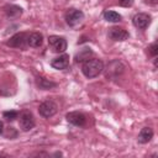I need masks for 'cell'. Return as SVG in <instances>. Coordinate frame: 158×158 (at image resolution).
<instances>
[{
  "label": "cell",
  "instance_id": "obj_1",
  "mask_svg": "<svg viewBox=\"0 0 158 158\" xmlns=\"http://www.w3.org/2000/svg\"><path fill=\"white\" fill-rule=\"evenodd\" d=\"M102 70H104V63H102L101 59L91 58V59L84 62L83 65H81V72H83V74H84L86 78H89V79L98 77Z\"/></svg>",
  "mask_w": 158,
  "mask_h": 158
},
{
  "label": "cell",
  "instance_id": "obj_2",
  "mask_svg": "<svg viewBox=\"0 0 158 158\" xmlns=\"http://www.w3.org/2000/svg\"><path fill=\"white\" fill-rule=\"evenodd\" d=\"M64 19H65V22L68 26L70 27H75L78 25H80L84 20V12L81 10H78V9H69L65 15H64Z\"/></svg>",
  "mask_w": 158,
  "mask_h": 158
},
{
  "label": "cell",
  "instance_id": "obj_3",
  "mask_svg": "<svg viewBox=\"0 0 158 158\" xmlns=\"http://www.w3.org/2000/svg\"><path fill=\"white\" fill-rule=\"evenodd\" d=\"M57 110H58V106L52 100H46L38 106V112L44 118H49V117L54 116L57 114Z\"/></svg>",
  "mask_w": 158,
  "mask_h": 158
},
{
  "label": "cell",
  "instance_id": "obj_4",
  "mask_svg": "<svg viewBox=\"0 0 158 158\" xmlns=\"http://www.w3.org/2000/svg\"><path fill=\"white\" fill-rule=\"evenodd\" d=\"M19 123H20V128H21L22 131H25V132L32 130V128L35 127V125H36L35 117H33L32 112H31V111H27V110L22 111V112L20 114Z\"/></svg>",
  "mask_w": 158,
  "mask_h": 158
},
{
  "label": "cell",
  "instance_id": "obj_5",
  "mask_svg": "<svg viewBox=\"0 0 158 158\" xmlns=\"http://www.w3.org/2000/svg\"><path fill=\"white\" fill-rule=\"evenodd\" d=\"M123 70H125V65L120 60H112L111 63H109L105 74H106V78L109 79H116L123 73Z\"/></svg>",
  "mask_w": 158,
  "mask_h": 158
},
{
  "label": "cell",
  "instance_id": "obj_6",
  "mask_svg": "<svg viewBox=\"0 0 158 158\" xmlns=\"http://www.w3.org/2000/svg\"><path fill=\"white\" fill-rule=\"evenodd\" d=\"M48 44L56 53H63L67 49V41L64 37L60 36H49L48 37Z\"/></svg>",
  "mask_w": 158,
  "mask_h": 158
},
{
  "label": "cell",
  "instance_id": "obj_7",
  "mask_svg": "<svg viewBox=\"0 0 158 158\" xmlns=\"http://www.w3.org/2000/svg\"><path fill=\"white\" fill-rule=\"evenodd\" d=\"M27 37H28V33L19 32V33L14 35L6 42V44L10 47H14V48H25L27 46Z\"/></svg>",
  "mask_w": 158,
  "mask_h": 158
},
{
  "label": "cell",
  "instance_id": "obj_8",
  "mask_svg": "<svg viewBox=\"0 0 158 158\" xmlns=\"http://www.w3.org/2000/svg\"><path fill=\"white\" fill-rule=\"evenodd\" d=\"M132 23L135 25V27L139 30H144L151 23V16L144 12H138L132 17Z\"/></svg>",
  "mask_w": 158,
  "mask_h": 158
},
{
  "label": "cell",
  "instance_id": "obj_9",
  "mask_svg": "<svg viewBox=\"0 0 158 158\" xmlns=\"http://www.w3.org/2000/svg\"><path fill=\"white\" fill-rule=\"evenodd\" d=\"M65 118H67V121L69 123H72L74 126H79V127H83L86 123V116L83 112H79V111L68 112Z\"/></svg>",
  "mask_w": 158,
  "mask_h": 158
},
{
  "label": "cell",
  "instance_id": "obj_10",
  "mask_svg": "<svg viewBox=\"0 0 158 158\" xmlns=\"http://www.w3.org/2000/svg\"><path fill=\"white\" fill-rule=\"evenodd\" d=\"M128 36H130V33L122 27L114 26V27L109 28V38L112 41H125L128 38Z\"/></svg>",
  "mask_w": 158,
  "mask_h": 158
},
{
  "label": "cell",
  "instance_id": "obj_11",
  "mask_svg": "<svg viewBox=\"0 0 158 158\" xmlns=\"http://www.w3.org/2000/svg\"><path fill=\"white\" fill-rule=\"evenodd\" d=\"M51 65L57 70H63V69L68 68V65H69V56L68 54H62V56L52 59Z\"/></svg>",
  "mask_w": 158,
  "mask_h": 158
},
{
  "label": "cell",
  "instance_id": "obj_12",
  "mask_svg": "<svg viewBox=\"0 0 158 158\" xmlns=\"http://www.w3.org/2000/svg\"><path fill=\"white\" fill-rule=\"evenodd\" d=\"M43 43V36L42 33L40 32H32L28 35L27 37V46L30 47H33V48H37V47H41Z\"/></svg>",
  "mask_w": 158,
  "mask_h": 158
},
{
  "label": "cell",
  "instance_id": "obj_13",
  "mask_svg": "<svg viewBox=\"0 0 158 158\" xmlns=\"http://www.w3.org/2000/svg\"><path fill=\"white\" fill-rule=\"evenodd\" d=\"M153 138V130L151 127H143L139 133H138V137H137V141L142 144H146L148 143L151 139Z\"/></svg>",
  "mask_w": 158,
  "mask_h": 158
},
{
  "label": "cell",
  "instance_id": "obj_14",
  "mask_svg": "<svg viewBox=\"0 0 158 158\" xmlns=\"http://www.w3.org/2000/svg\"><path fill=\"white\" fill-rule=\"evenodd\" d=\"M91 57H93V51H91L90 48L85 47V48L80 49V51L75 54V62H77V63H84V62L91 59Z\"/></svg>",
  "mask_w": 158,
  "mask_h": 158
},
{
  "label": "cell",
  "instance_id": "obj_15",
  "mask_svg": "<svg viewBox=\"0 0 158 158\" xmlns=\"http://www.w3.org/2000/svg\"><path fill=\"white\" fill-rule=\"evenodd\" d=\"M5 14L9 19H17L22 14V9L17 5H7L5 7Z\"/></svg>",
  "mask_w": 158,
  "mask_h": 158
},
{
  "label": "cell",
  "instance_id": "obj_16",
  "mask_svg": "<svg viewBox=\"0 0 158 158\" xmlns=\"http://www.w3.org/2000/svg\"><path fill=\"white\" fill-rule=\"evenodd\" d=\"M36 83H37V86L40 89H43V90H48V89H52V88H56L57 86V83L52 81V80H48L46 78H37L36 79Z\"/></svg>",
  "mask_w": 158,
  "mask_h": 158
},
{
  "label": "cell",
  "instance_id": "obj_17",
  "mask_svg": "<svg viewBox=\"0 0 158 158\" xmlns=\"http://www.w3.org/2000/svg\"><path fill=\"white\" fill-rule=\"evenodd\" d=\"M104 19L106 21H109V22H120L122 16L118 12H116V11L106 10V11H104Z\"/></svg>",
  "mask_w": 158,
  "mask_h": 158
},
{
  "label": "cell",
  "instance_id": "obj_18",
  "mask_svg": "<svg viewBox=\"0 0 158 158\" xmlns=\"http://www.w3.org/2000/svg\"><path fill=\"white\" fill-rule=\"evenodd\" d=\"M2 116H4V118H6L7 121H14L15 118L19 117V112L15 111V110H9V111H4Z\"/></svg>",
  "mask_w": 158,
  "mask_h": 158
},
{
  "label": "cell",
  "instance_id": "obj_19",
  "mask_svg": "<svg viewBox=\"0 0 158 158\" xmlns=\"http://www.w3.org/2000/svg\"><path fill=\"white\" fill-rule=\"evenodd\" d=\"M149 53H151L153 57L157 56V53H158V46H157V43H153V44L149 47Z\"/></svg>",
  "mask_w": 158,
  "mask_h": 158
},
{
  "label": "cell",
  "instance_id": "obj_20",
  "mask_svg": "<svg viewBox=\"0 0 158 158\" xmlns=\"http://www.w3.org/2000/svg\"><path fill=\"white\" fill-rule=\"evenodd\" d=\"M120 5L123 6V7H130L132 4H133V0H118Z\"/></svg>",
  "mask_w": 158,
  "mask_h": 158
},
{
  "label": "cell",
  "instance_id": "obj_21",
  "mask_svg": "<svg viewBox=\"0 0 158 158\" xmlns=\"http://www.w3.org/2000/svg\"><path fill=\"white\" fill-rule=\"evenodd\" d=\"M11 133H14V137H16V136H17V132L15 131V128H14V127H7V132L5 133V136H6L7 138H9V137L11 138Z\"/></svg>",
  "mask_w": 158,
  "mask_h": 158
},
{
  "label": "cell",
  "instance_id": "obj_22",
  "mask_svg": "<svg viewBox=\"0 0 158 158\" xmlns=\"http://www.w3.org/2000/svg\"><path fill=\"white\" fill-rule=\"evenodd\" d=\"M4 133V123H2V121H0V135H2Z\"/></svg>",
  "mask_w": 158,
  "mask_h": 158
},
{
  "label": "cell",
  "instance_id": "obj_23",
  "mask_svg": "<svg viewBox=\"0 0 158 158\" xmlns=\"http://www.w3.org/2000/svg\"><path fill=\"white\" fill-rule=\"evenodd\" d=\"M148 2H149V4H152V5H156V4H157V0H149Z\"/></svg>",
  "mask_w": 158,
  "mask_h": 158
}]
</instances>
